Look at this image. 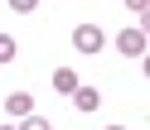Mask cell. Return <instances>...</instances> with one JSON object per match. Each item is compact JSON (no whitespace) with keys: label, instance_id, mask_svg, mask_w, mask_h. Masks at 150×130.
Wrapping results in <instances>:
<instances>
[{"label":"cell","instance_id":"4","mask_svg":"<svg viewBox=\"0 0 150 130\" xmlns=\"http://www.w3.org/2000/svg\"><path fill=\"white\" fill-rule=\"evenodd\" d=\"M29 111H34V96H29V92H10V96H5V116H10V120L29 116Z\"/></svg>","mask_w":150,"mask_h":130},{"label":"cell","instance_id":"9","mask_svg":"<svg viewBox=\"0 0 150 130\" xmlns=\"http://www.w3.org/2000/svg\"><path fill=\"white\" fill-rule=\"evenodd\" d=\"M145 5L150 0H126V10H136V15H145Z\"/></svg>","mask_w":150,"mask_h":130},{"label":"cell","instance_id":"5","mask_svg":"<svg viewBox=\"0 0 150 130\" xmlns=\"http://www.w3.org/2000/svg\"><path fill=\"white\" fill-rule=\"evenodd\" d=\"M73 87H78V72H73V68L53 72V92H58V96H73Z\"/></svg>","mask_w":150,"mask_h":130},{"label":"cell","instance_id":"1","mask_svg":"<svg viewBox=\"0 0 150 130\" xmlns=\"http://www.w3.org/2000/svg\"><path fill=\"white\" fill-rule=\"evenodd\" d=\"M73 48H78L82 58L102 53V48H107V34H102V24H78V29H73Z\"/></svg>","mask_w":150,"mask_h":130},{"label":"cell","instance_id":"3","mask_svg":"<svg viewBox=\"0 0 150 130\" xmlns=\"http://www.w3.org/2000/svg\"><path fill=\"white\" fill-rule=\"evenodd\" d=\"M73 106H78L82 116H92V111L102 106V92H97V87H82V82H78V87H73Z\"/></svg>","mask_w":150,"mask_h":130},{"label":"cell","instance_id":"6","mask_svg":"<svg viewBox=\"0 0 150 130\" xmlns=\"http://www.w3.org/2000/svg\"><path fill=\"white\" fill-rule=\"evenodd\" d=\"M15 130H53V120H44V116H34V111H29V116H20V125H15Z\"/></svg>","mask_w":150,"mask_h":130},{"label":"cell","instance_id":"10","mask_svg":"<svg viewBox=\"0 0 150 130\" xmlns=\"http://www.w3.org/2000/svg\"><path fill=\"white\" fill-rule=\"evenodd\" d=\"M107 130H126V125H107Z\"/></svg>","mask_w":150,"mask_h":130},{"label":"cell","instance_id":"7","mask_svg":"<svg viewBox=\"0 0 150 130\" xmlns=\"http://www.w3.org/2000/svg\"><path fill=\"white\" fill-rule=\"evenodd\" d=\"M15 53H20V43L10 34H0V63H15Z\"/></svg>","mask_w":150,"mask_h":130},{"label":"cell","instance_id":"11","mask_svg":"<svg viewBox=\"0 0 150 130\" xmlns=\"http://www.w3.org/2000/svg\"><path fill=\"white\" fill-rule=\"evenodd\" d=\"M0 130H15V125H0Z\"/></svg>","mask_w":150,"mask_h":130},{"label":"cell","instance_id":"8","mask_svg":"<svg viewBox=\"0 0 150 130\" xmlns=\"http://www.w3.org/2000/svg\"><path fill=\"white\" fill-rule=\"evenodd\" d=\"M10 10H15V15H34V10H39V0H10Z\"/></svg>","mask_w":150,"mask_h":130},{"label":"cell","instance_id":"2","mask_svg":"<svg viewBox=\"0 0 150 130\" xmlns=\"http://www.w3.org/2000/svg\"><path fill=\"white\" fill-rule=\"evenodd\" d=\"M116 48L126 53V58H145V24H126V29L116 34Z\"/></svg>","mask_w":150,"mask_h":130}]
</instances>
